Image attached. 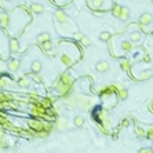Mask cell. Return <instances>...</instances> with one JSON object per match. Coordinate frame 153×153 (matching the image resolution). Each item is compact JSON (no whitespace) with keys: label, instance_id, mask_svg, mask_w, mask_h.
Here are the masks:
<instances>
[{"label":"cell","instance_id":"1","mask_svg":"<svg viewBox=\"0 0 153 153\" xmlns=\"http://www.w3.org/2000/svg\"><path fill=\"white\" fill-rule=\"evenodd\" d=\"M72 84H73L72 76H70L68 72H65V73H62V75H61V77L58 79V81L55 83L54 88H55V91H57L58 94L65 95V94H68V93H69V90H70Z\"/></svg>","mask_w":153,"mask_h":153},{"label":"cell","instance_id":"2","mask_svg":"<svg viewBox=\"0 0 153 153\" xmlns=\"http://www.w3.org/2000/svg\"><path fill=\"white\" fill-rule=\"evenodd\" d=\"M29 112L32 113V116L37 117V119H40V117H44L46 115V108L40 102H35V104L31 105V108H29Z\"/></svg>","mask_w":153,"mask_h":153},{"label":"cell","instance_id":"3","mask_svg":"<svg viewBox=\"0 0 153 153\" xmlns=\"http://www.w3.org/2000/svg\"><path fill=\"white\" fill-rule=\"evenodd\" d=\"M28 126L31 127L35 132H40V131L44 130V122H41L40 119H37V117L29 119V120H28Z\"/></svg>","mask_w":153,"mask_h":153},{"label":"cell","instance_id":"4","mask_svg":"<svg viewBox=\"0 0 153 153\" xmlns=\"http://www.w3.org/2000/svg\"><path fill=\"white\" fill-rule=\"evenodd\" d=\"M95 69L99 73H106L109 70V63L106 61H98V62L95 63Z\"/></svg>","mask_w":153,"mask_h":153},{"label":"cell","instance_id":"5","mask_svg":"<svg viewBox=\"0 0 153 153\" xmlns=\"http://www.w3.org/2000/svg\"><path fill=\"white\" fill-rule=\"evenodd\" d=\"M19 66H21V61L19 59H10L9 62V70L10 72H17L19 69Z\"/></svg>","mask_w":153,"mask_h":153},{"label":"cell","instance_id":"6","mask_svg":"<svg viewBox=\"0 0 153 153\" xmlns=\"http://www.w3.org/2000/svg\"><path fill=\"white\" fill-rule=\"evenodd\" d=\"M55 19H57V22H59V23H65L68 21V17L62 10H57V11H55Z\"/></svg>","mask_w":153,"mask_h":153},{"label":"cell","instance_id":"7","mask_svg":"<svg viewBox=\"0 0 153 153\" xmlns=\"http://www.w3.org/2000/svg\"><path fill=\"white\" fill-rule=\"evenodd\" d=\"M152 14H149V13H144L142 15H141V18H139V23L141 25H149V23L152 22Z\"/></svg>","mask_w":153,"mask_h":153},{"label":"cell","instance_id":"8","mask_svg":"<svg viewBox=\"0 0 153 153\" xmlns=\"http://www.w3.org/2000/svg\"><path fill=\"white\" fill-rule=\"evenodd\" d=\"M9 23H10V15L7 13H0V25L3 28H7L9 26Z\"/></svg>","mask_w":153,"mask_h":153},{"label":"cell","instance_id":"9","mask_svg":"<svg viewBox=\"0 0 153 153\" xmlns=\"http://www.w3.org/2000/svg\"><path fill=\"white\" fill-rule=\"evenodd\" d=\"M41 68H43V63H41L39 59H36V61H33V62L31 63V70L33 73H39L41 70Z\"/></svg>","mask_w":153,"mask_h":153},{"label":"cell","instance_id":"10","mask_svg":"<svg viewBox=\"0 0 153 153\" xmlns=\"http://www.w3.org/2000/svg\"><path fill=\"white\" fill-rule=\"evenodd\" d=\"M9 47H10V51H11V53H18V51H19V43H18V40H17V39H10Z\"/></svg>","mask_w":153,"mask_h":153},{"label":"cell","instance_id":"11","mask_svg":"<svg viewBox=\"0 0 153 153\" xmlns=\"http://www.w3.org/2000/svg\"><path fill=\"white\" fill-rule=\"evenodd\" d=\"M31 11H33L35 14H41L44 11V7H43V4H40V3H32Z\"/></svg>","mask_w":153,"mask_h":153},{"label":"cell","instance_id":"12","mask_svg":"<svg viewBox=\"0 0 153 153\" xmlns=\"http://www.w3.org/2000/svg\"><path fill=\"white\" fill-rule=\"evenodd\" d=\"M102 4H104V0H88V6H90L93 10L101 9Z\"/></svg>","mask_w":153,"mask_h":153},{"label":"cell","instance_id":"13","mask_svg":"<svg viewBox=\"0 0 153 153\" xmlns=\"http://www.w3.org/2000/svg\"><path fill=\"white\" fill-rule=\"evenodd\" d=\"M18 86L22 87V88H28V87L31 86V80H29L26 76L19 77V79H18Z\"/></svg>","mask_w":153,"mask_h":153},{"label":"cell","instance_id":"14","mask_svg":"<svg viewBox=\"0 0 153 153\" xmlns=\"http://www.w3.org/2000/svg\"><path fill=\"white\" fill-rule=\"evenodd\" d=\"M50 39H51V37H50L48 33H47V32H43V33H40V35L37 36V43H39V44H43L44 41H50Z\"/></svg>","mask_w":153,"mask_h":153},{"label":"cell","instance_id":"15","mask_svg":"<svg viewBox=\"0 0 153 153\" xmlns=\"http://www.w3.org/2000/svg\"><path fill=\"white\" fill-rule=\"evenodd\" d=\"M130 39L132 43H138V41H141V39H142V33H141V32H131Z\"/></svg>","mask_w":153,"mask_h":153},{"label":"cell","instance_id":"16","mask_svg":"<svg viewBox=\"0 0 153 153\" xmlns=\"http://www.w3.org/2000/svg\"><path fill=\"white\" fill-rule=\"evenodd\" d=\"M152 75H153V69L150 68V69H148V70H145V72H142L139 75V80H148V79H150L152 77Z\"/></svg>","mask_w":153,"mask_h":153},{"label":"cell","instance_id":"17","mask_svg":"<svg viewBox=\"0 0 153 153\" xmlns=\"http://www.w3.org/2000/svg\"><path fill=\"white\" fill-rule=\"evenodd\" d=\"M130 18V10L127 9V7H123L122 9V14H120V21H128Z\"/></svg>","mask_w":153,"mask_h":153},{"label":"cell","instance_id":"18","mask_svg":"<svg viewBox=\"0 0 153 153\" xmlns=\"http://www.w3.org/2000/svg\"><path fill=\"white\" fill-rule=\"evenodd\" d=\"M53 101H54L53 98H44V99H41L40 101V104L43 105L46 109H50L51 106H53Z\"/></svg>","mask_w":153,"mask_h":153},{"label":"cell","instance_id":"19","mask_svg":"<svg viewBox=\"0 0 153 153\" xmlns=\"http://www.w3.org/2000/svg\"><path fill=\"white\" fill-rule=\"evenodd\" d=\"M122 9L123 7H120L119 4H116L115 7L112 9V14L116 17V18H120V14H122Z\"/></svg>","mask_w":153,"mask_h":153},{"label":"cell","instance_id":"20","mask_svg":"<svg viewBox=\"0 0 153 153\" xmlns=\"http://www.w3.org/2000/svg\"><path fill=\"white\" fill-rule=\"evenodd\" d=\"M73 124L76 127H83V124H84V119L81 116H76L75 119H73Z\"/></svg>","mask_w":153,"mask_h":153},{"label":"cell","instance_id":"21","mask_svg":"<svg viewBox=\"0 0 153 153\" xmlns=\"http://www.w3.org/2000/svg\"><path fill=\"white\" fill-rule=\"evenodd\" d=\"M117 95H119V98H120V99H123V101H124V99L128 98V91H127L126 88H122V90L117 91Z\"/></svg>","mask_w":153,"mask_h":153},{"label":"cell","instance_id":"22","mask_svg":"<svg viewBox=\"0 0 153 153\" xmlns=\"http://www.w3.org/2000/svg\"><path fill=\"white\" fill-rule=\"evenodd\" d=\"M120 66H122V69L123 70H128V69H130V61H128V59H122V62H120Z\"/></svg>","mask_w":153,"mask_h":153},{"label":"cell","instance_id":"23","mask_svg":"<svg viewBox=\"0 0 153 153\" xmlns=\"http://www.w3.org/2000/svg\"><path fill=\"white\" fill-rule=\"evenodd\" d=\"M122 48L123 51H130L131 48H132V44H131V41H123L122 43Z\"/></svg>","mask_w":153,"mask_h":153},{"label":"cell","instance_id":"24","mask_svg":"<svg viewBox=\"0 0 153 153\" xmlns=\"http://www.w3.org/2000/svg\"><path fill=\"white\" fill-rule=\"evenodd\" d=\"M41 46V48L44 50V51H50V50H53V43L51 41H44L43 44H40Z\"/></svg>","mask_w":153,"mask_h":153},{"label":"cell","instance_id":"25","mask_svg":"<svg viewBox=\"0 0 153 153\" xmlns=\"http://www.w3.org/2000/svg\"><path fill=\"white\" fill-rule=\"evenodd\" d=\"M135 131H137V135H138V137H139V138H144V137H146V131L144 130V128H141V127H137V128H135Z\"/></svg>","mask_w":153,"mask_h":153},{"label":"cell","instance_id":"26","mask_svg":"<svg viewBox=\"0 0 153 153\" xmlns=\"http://www.w3.org/2000/svg\"><path fill=\"white\" fill-rule=\"evenodd\" d=\"M99 39L102 41H108L109 39H110V33H109V32H102V33L99 35Z\"/></svg>","mask_w":153,"mask_h":153},{"label":"cell","instance_id":"27","mask_svg":"<svg viewBox=\"0 0 153 153\" xmlns=\"http://www.w3.org/2000/svg\"><path fill=\"white\" fill-rule=\"evenodd\" d=\"M55 127V124L54 123H51V122H47V123H44V130L47 131V132H51V130Z\"/></svg>","mask_w":153,"mask_h":153},{"label":"cell","instance_id":"28","mask_svg":"<svg viewBox=\"0 0 153 153\" xmlns=\"http://www.w3.org/2000/svg\"><path fill=\"white\" fill-rule=\"evenodd\" d=\"M61 61H62V62L65 63V65H70V63H72V59L69 58V55H65V54L62 55V58H61Z\"/></svg>","mask_w":153,"mask_h":153},{"label":"cell","instance_id":"29","mask_svg":"<svg viewBox=\"0 0 153 153\" xmlns=\"http://www.w3.org/2000/svg\"><path fill=\"white\" fill-rule=\"evenodd\" d=\"M7 83H9V81L6 80V77H4V76H0V88H6Z\"/></svg>","mask_w":153,"mask_h":153},{"label":"cell","instance_id":"30","mask_svg":"<svg viewBox=\"0 0 153 153\" xmlns=\"http://www.w3.org/2000/svg\"><path fill=\"white\" fill-rule=\"evenodd\" d=\"M32 79H33V81H35V83H41V81H43V79H41V77L37 75V73H35V75L32 76Z\"/></svg>","mask_w":153,"mask_h":153},{"label":"cell","instance_id":"31","mask_svg":"<svg viewBox=\"0 0 153 153\" xmlns=\"http://www.w3.org/2000/svg\"><path fill=\"white\" fill-rule=\"evenodd\" d=\"M57 126H58L59 128H66L68 123H66V120H61V122H58V124H57Z\"/></svg>","mask_w":153,"mask_h":153},{"label":"cell","instance_id":"32","mask_svg":"<svg viewBox=\"0 0 153 153\" xmlns=\"http://www.w3.org/2000/svg\"><path fill=\"white\" fill-rule=\"evenodd\" d=\"M81 44H83V46H90L91 44V41H90V39H87V37H84V36H83V39H81Z\"/></svg>","mask_w":153,"mask_h":153},{"label":"cell","instance_id":"33","mask_svg":"<svg viewBox=\"0 0 153 153\" xmlns=\"http://www.w3.org/2000/svg\"><path fill=\"white\" fill-rule=\"evenodd\" d=\"M75 40H81V39H83V35H81V33H79V32H77V33H75Z\"/></svg>","mask_w":153,"mask_h":153},{"label":"cell","instance_id":"34","mask_svg":"<svg viewBox=\"0 0 153 153\" xmlns=\"http://www.w3.org/2000/svg\"><path fill=\"white\" fill-rule=\"evenodd\" d=\"M148 137H150V138H153V127H150L148 130Z\"/></svg>","mask_w":153,"mask_h":153},{"label":"cell","instance_id":"35","mask_svg":"<svg viewBox=\"0 0 153 153\" xmlns=\"http://www.w3.org/2000/svg\"><path fill=\"white\" fill-rule=\"evenodd\" d=\"M149 152H150V149H148V148H142L139 150V153H149Z\"/></svg>","mask_w":153,"mask_h":153},{"label":"cell","instance_id":"36","mask_svg":"<svg viewBox=\"0 0 153 153\" xmlns=\"http://www.w3.org/2000/svg\"><path fill=\"white\" fill-rule=\"evenodd\" d=\"M4 138H6L4 131H3V130H0V141H1V139H4Z\"/></svg>","mask_w":153,"mask_h":153},{"label":"cell","instance_id":"37","mask_svg":"<svg viewBox=\"0 0 153 153\" xmlns=\"http://www.w3.org/2000/svg\"><path fill=\"white\" fill-rule=\"evenodd\" d=\"M150 150H152V152H153V145H152V148H150Z\"/></svg>","mask_w":153,"mask_h":153},{"label":"cell","instance_id":"38","mask_svg":"<svg viewBox=\"0 0 153 153\" xmlns=\"http://www.w3.org/2000/svg\"><path fill=\"white\" fill-rule=\"evenodd\" d=\"M6 1H13V0H6Z\"/></svg>","mask_w":153,"mask_h":153},{"label":"cell","instance_id":"39","mask_svg":"<svg viewBox=\"0 0 153 153\" xmlns=\"http://www.w3.org/2000/svg\"><path fill=\"white\" fill-rule=\"evenodd\" d=\"M152 3H153V0H152Z\"/></svg>","mask_w":153,"mask_h":153}]
</instances>
